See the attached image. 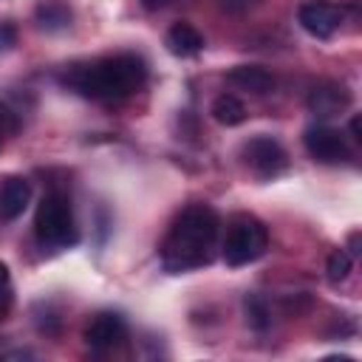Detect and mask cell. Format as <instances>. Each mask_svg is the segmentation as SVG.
<instances>
[{"label": "cell", "mask_w": 362, "mask_h": 362, "mask_svg": "<svg viewBox=\"0 0 362 362\" xmlns=\"http://www.w3.org/2000/svg\"><path fill=\"white\" fill-rule=\"evenodd\" d=\"M297 20L311 37L328 40L342 23V8L331 0H305L297 11Z\"/></svg>", "instance_id": "obj_7"}, {"label": "cell", "mask_w": 362, "mask_h": 362, "mask_svg": "<svg viewBox=\"0 0 362 362\" xmlns=\"http://www.w3.org/2000/svg\"><path fill=\"white\" fill-rule=\"evenodd\" d=\"M212 116H215L218 124L235 127V124H240V122L246 119V105H243L238 96L223 93V96H218V99L212 102Z\"/></svg>", "instance_id": "obj_14"}, {"label": "cell", "mask_w": 362, "mask_h": 362, "mask_svg": "<svg viewBox=\"0 0 362 362\" xmlns=\"http://www.w3.org/2000/svg\"><path fill=\"white\" fill-rule=\"evenodd\" d=\"M11 130H14V116H11V110L6 105H0V147H3V141H6V136Z\"/></svg>", "instance_id": "obj_20"}, {"label": "cell", "mask_w": 362, "mask_h": 362, "mask_svg": "<svg viewBox=\"0 0 362 362\" xmlns=\"http://www.w3.org/2000/svg\"><path fill=\"white\" fill-rule=\"evenodd\" d=\"M351 133H354V139H362V136H359V116L351 119Z\"/></svg>", "instance_id": "obj_22"}, {"label": "cell", "mask_w": 362, "mask_h": 362, "mask_svg": "<svg viewBox=\"0 0 362 362\" xmlns=\"http://www.w3.org/2000/svg\"><path fill=\"white\" fill-rule=\"evenodd\" d=\"M124 334H127V325L116 311H99L85 328V342L90 351L105 354V351L116 348L124 339Z\"/></svg>", "instance_id": "obj_8"}, {"label": "cell", "mask_w": 362, "mask_h": 362, "mask_svg": "<svg viewBox=\"0 0 362 362\" xmlns=\"http://www.w3.org/2000/svg\"><path fill=\"white\" fill-rule=\"evenodd\" d=\"M28 201H31V184L25 178H20V175L6 178L3 187H0V218L3 221L20 218L25 212Z\"/></svg>", "instance_id": "obj_9"}, {"label": "cell", "mask_w": 362, "mask_h": 362, "mask_svg": "<svg viewBox=\"0 0 362 362\" xmlns=\"http://www.w3.org/2000/svg\"><path fill=\"white\" fill-rule=\"evenodd\" d=\"M164 42H167V51L173 57H195L204 48V34L189 23H175L167 31Z\"/></svg>", "instance_id": "obj_12"}, {"label": "cell", "mask_w": 362, "mask_h": 362, "mask_svg": "<svg viewBox=\"0 0 362 362\" xmlns=\"http://www.w3.org/2000/svg\"><path fill=\"white\" fill-rule=\"evenodd\" d=\"M11 300H14V294H11L8 266H6V263H0V320H6V317H8V311H11Z\"/></svg>", "instance_id": "obj_17"}, {"label": "cell", "mask_w": 362, "mask_h": 362, "mask_svg": "<svg viewBox=\"0 0 362 362\" xmlns=\"http://www.w3.org/2000/svg\"><path fill=\"white\" fill-rule=\"evenodd\" d=\"M266 246H269L266 226L252 215H238L223 240V260H226V266L238 269V266L255 263L266 252Z\"/></svg>", "instance_id": "obj_4"}, {"label": "cell", "mask_w": 362, "mask_h": 362, "mask_svg": "<svg viewBox=\"0 0 362 362\" xmlns=\"http://www.w3.org/2000/svg\"><path fill=\"white\" fill-rule=\"evenodd\" d=\"M348 102H351V93H348L342 85H320V88H314L311 96H308V110H311L314 116L328 119V116L342 113V110L348 107Z\"/></svg>", "instance_id": "obj_11"}, {"label": "cell", "mask_w": 362, "mask_h": 362, "mask_svg": "<svg viewBox=\"0 0 362 362\" xmlns=\"http://www.w3.org/2000/svg\"><path fill=\"white\" fill-rule=\"evenodd\" d=\"M243 161L260 175V178H274L286 170L288 156L280 147V141H274L272 136H255L243 144Z\"/></svg>", "instance_id": "obj_6"}, {"label": "cell", "mask_w": 362, "mask_h": 362, "mask_svg": "<svg viewBox=\"0 0 362 362\" xmlns=\"http://www.w3.org/2000/svg\"><path fill=\"white\" fill-rule=\"evenodd\" d=\"M303 144L308 150V156L320 164H342L351 158V150H348V141L339 130L328 127V124H314L305 130L303 136Z\"/></svg>", "instance_id": "obj_5"}, {"label": "cell", "mask_w": 362, "mask_h": 362, "mask_svg": "<svg viewBox=\"0 0 362 362\" xmlns=\"http://www.w3.org/2000/svg\"><path fill=\"white\" fill-rule=\"evenodd\" d=\"M147 82V65L136 54L105 57L93 62H76L62 74V85L85 99L116 102L136 93Z\"/></svg>", "instance_id": "obj_2"}, {"label": "cell", "mask_w": 362, "mask_h": 362, "mask_svg": "<svg viewBox=\"0 0 362 362\" xmlns=\"http://www.w3.org/2000/svg\"><path fill=\"white\" fill-rule=\"evenodd\" d=\"M226 82H232V85H238V88H243V90H249L255 96H266L277 85L274 74L266 71L263 65H238V68H232L226 74Z\"/></svg>", "instance_id": "obj_10"}, {"label": "cell", "mask_w": 362, "mask_h": 362, "mask_svg": "<svg viewBox=\"0 0 362 362\" xmlns=\"http://www.w3.org/2000/svg\"><path fill=\"white\" fill-rule=\"evenodd\" d=\"M246 320H249V325L257 328V331H263V328L269 325V308H266V303H263L257 294H249V297H246Z\"/></svg>", "instance_id": "obj_16"}, {"label": "cell", "mask_w": 362, "mask_h": 362, "mask_svg": "<svg viewBox=\"0 0 362 362\" xmlns=\"http://www.w3.org/2000/svg\"><path fill=\"white\" fill-rule=\"evenodd\" d=\"M218 215L206 204L187 206L170 226L164 243H161V263L167 272L181 274L198 266H206L212 260L215 243H218Z\"/></svg>", "instance_id": "obj_1"}, {"label": "cell", "mask_w": 362, "mask_h": 362, "mask_svg": "<svg viewBox=\"0 0 362 362\" xmlns=\"http://www.w3.org/2000/svg\"><path fill=\"white\" fill-rule=\"evenodd\" d=\"M34 232L42 249H68L79 240L71 198L65 192H48L42 195L37 215H34Z\"/></svg>", "instance_id": "obj_3"}, {"label": "cell", "mask_w": 362, "mask_h": 362, "mask_svg": "<svg viewBox=\"0 0 362 362\" xmlns=\"http://www.w3.org/2000/svg\"><path fill=\"white\" fill-rule=\"evenodd\" d=\"M17 45V28L14 23H0V54H8Z\"/></svg>", "instance_id": "obj_18"}, {"label": "cell", "mask_w": 362, "mask_h": 362, "mask_svg": "<svg viewBox=\"0 0 362 362\" xmlns=\"http://www.w3.org/2000/svg\"><path fill=\"white\" fill-rule=\"evenodd\" d=\"M351 266H354V255H351V252H345V249L331 252V255H328V266H325L328 280H331L334 286L342 283V280L351 274Z\"/></svg>", "instance_id": "obj_15"}, {"label": "cell", "mask_w": 362, "mask_h": 362, "mask_svg": "<svg viewBox=\"0 0 362 362\" xmlns=\"http://www.w3.org/2000/svg\"><path fill=\"white\" fill-rule=\"evenodd\" d=\"M218 3H221V8L229 11V14H246L249 8L257 6V0H218Z\"/></svg>", "instance_id": "obj_19"}, {"label": "cell", "mask_w": 362, "mask_h": 362, "mask_svg": "<svg viewBox=\"0 0 362 362\" xmlns=\"http://www.w3.org/2000/svg\"><path fill=\"white\" fill-rule=\"evenodd\" d=\"M144 3V8H150V11H156V8H164L170 0H141Z\"/></svg>", "instance_id": "obj_21"}, {"label": "cell", "mask_w": 362, "mask_h": 362, "mask_svg": "<svg viewBox=\"0 0 362 362\" xmlns=\"http://www.w3.org/2000/svg\"><path fill=\"white\" fill-rule=\"evenodd\" d=\"M34 20L42 31H65L74 20V11L65 0H40L34 8Z\"/></svg>", "instance_id": "obj_13"}]
</instances>
